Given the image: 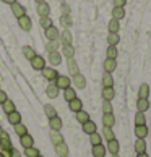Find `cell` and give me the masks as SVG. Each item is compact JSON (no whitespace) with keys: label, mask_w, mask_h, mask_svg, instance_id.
I'll return each instance as SVG.
<instances>
[{"label":"cell","mask_w":151,"mask_h":157,"mask_svg":"<svg viewBox=\"0 0 151 157\" xmlns=\"http://www.w3.org/2000/svg\"><path fill=\"white\" fill-rule=\"evenodd\" d=\"M41 73H42V76L49 81V83H54L55 78L59 76V73H57L55 68H50V67H44L42 70H41Z\"/></svg>","instance_id":"obj_1"},{"label":"cell","mask_w":151,"mask_h":157,"mask_svg":"<svg viewBox=\"0 0 151 157\" xmlns=\"http://www.w3.org/2000/svg\"><path fill=\"white\" fill-rule=\"evenodd\" d=\"M54 84L57 86V89H67V88H70V78L68 76H63V75H59V76L55 78V81H54Z\"/></svg>","instance_id":"obj_2"},{"label":"cell","mask_w":151,"mask_h":157,"mask_svg":"<svg viewBox=\"0 0 151 157\" xmlns=\"http://www.w3.org/2000/svg\"><path fill=\"white\" fill-rule=\"evenodd\" d=\"M16 20H18V26L21 28L23 31H31L33 21H31V18L28 15H23V16H20V18H16Z\"/></svg>","instance_id":"obj_3"},{"label":"cell","mask_w":151,"mask_h":157,"mask_svg":"<svg viewBox=\"0 0 151 157\" xmlns=\"http://www.w3.org/2000/svg\"><path fill=\"white\" fill-rule=\"evenodd\" d=\"M31 62V67H33V70H38V71H41L44 67H46V60H44V57L42 55H34L33 59L30 60Z\"/></svg>","instance_id":"obj_4"},{"label":"cell","mask_w":151,"mask_h":157,"mask_svg":"<svg viewBox=\"0 0 151 157\" xmlns=\"http://www.w3.org/2000/svg\"><path fill=\"white\" fill-rule=\"evenodd\" d=\"M59 40H60V44H62V45H72V42H73V36H72L70 29H63V31L60 33V36H59Z\"/></svg>","instance_id":"obj_5"},{"label":"cell","mask_w":151,"mask_h":157,"mask_svg":"<svg viewBox=\"0 0 151 157\" xmlns=\"http://www.w3.org/2000/svg\"><path fill=\"white\" fill-rule=\"evenodd\" d=\"M0 147H2V151H7V149H11L13 146H11V139H10V135L7 131L2 133V136H0Z\"/></svg>","instance_id":"obj_6"},{"label":"cell","mask_w":151,"mask_h":157,"mask_svg":"<svg viewBox=\"0 0 151 157\" xmlns=\"http://www.w3.org/2000/svg\"><path fill=\"white\" fill-rule=\"evenodd\" d=\"M72 81H73V84H75V88H77V89H85L86 88V78L81 73L72 76Z\"/></svg>","instance_id":"obj_7"},{"label":"cell","mask_w":151,"mask_h":157,"mask_svg":"<svg viewBox=\"0 0 151 157\" xmlns=\"http://www.w3.org/2000/svg\"><path fill=\"white\" fill-rule=\"evenodd\" d=\"M44 34H46V37H47V40H57L59 36H60L59 29H57L54 25H52L50 28H47V29H44Z\"/></svg>","instance_id":"obj_8"},{"label":"cell","mask_w":151,"mask_h":157,"mask_svg":"<svg viewBox=\"0 0 151 157\" xmlns=\"http://www.w3.org/2000/svg\"><path fill=\"white\" fill-rule=\"evenodd\" d=\"M67 70L70 73V76H75V75L80 73V68H78V63L75 59H67Z\"/></svg>","instance_id":"obj_9"},{"label":"cell","mask_w":151,"mask_h":157,"mask_svg":"<svg viewBox=\"0 0 151 157\" xmlns=\"http://www.w3.org/2000/svg\"><path fill=\"white\" fill-rule=\"evenodd\" d=\"M10 8H11V13H13V16H16V18H20V16L23 15H26V8L23 7L21 3H13V5H10Z\"/></svg>","instance_id":"obj_10"},{"label":"cell","mask_w":151,"mask_h":157,"mask_svg":"<svg viewBox=\"0 0 151 157\" xmlns=\"http://www.w3.org/2000/svg\"><path fill=\"white\" fill-rule=\"evenodd\" d=\"M102 67H104V73H111L115 71V68H117V60H112V59H106L102 63Z\"/></svg>","instance_id":"obj_11"},{"label":"cell","mask_w":151,"mask_h":157,"mask_svg":"<svg viewBox=\"0 0 151 157\" xmlns=\"http://www.w3.org/2000/svg\"><path fill=\"white\" fill-rule=\"evenodd\" d=\"M36 11H38L39 16H49V15H50V7H49V3H47V2L38 3Z\"/></svg>","instance_id":"obj_12"},{"label":"cell","mask_w":151,"mask_h":157,"mask_svg":"<svg viewBox=\"0 0 151 157\" xmlns=\"http://www.w3.org/2000/svg\"><path fill=\"white\" fill-rule=\"evenodd\" d=\"M119 149H120V144L117 139H111L107 141V146H106V151H109V154H119Z\"/></svg>","instance_id":"obj_13"},{"label":"cell","mask_w":151,"mask_h":157,"mask_svg":"<svg viewBox=\"0 0 151 157\" xmlns=\"http://www.w3.org/2000/svg\"><path fill=\"white\" fill-rule=\"evenodd\" d=\"M49 63L50 65H54V67H59L60 63H62V55H60V52H49Z\"/></svg>","instance_id":"obj_14"},{"label":"cell","mask_w":151,"mask_h":157,"mask_svg":"<svg viewBox=\"0 0 151 157\" xmlns=\"http://www.w3.org/2000/svg\"><path fill=\"white\" fill-rule=\"evenodd\" d=\"M46 96L49 99H57L59 97V89H57V86L54 83H49L47 88H46Z\"/></svg>","instance_id":"obj_15"},{"label":"cell","mask_w":151,"mask_h":157,"mask_svg":"<svg viewBox=\"0 0 151 157\" xmlns=\"http://www.w3.org/2000/svg\"><path fill=\"white\" fill-rule=\"evenodd\" d=\"M20 144L25 149H28V147H33L34 146V138L30 135V133H28V135H25V136H21L20 138Z\"/></svg>","instance_id":"obj_16"},{"label":"cell","mask_w":151,"mask_h":157,"mask_svg":"<svg viewBox=\"0 0 151 157\" xmlns=\"http://www.w3.org/2000/svg\"><path fill=\"white\" fill-rule=\"evenodd\" d=\"M101 96H102L104 101L111 102L112 99L115 97V89H114V88H102V91H101Z\"/></svg>","instance_id":"obj_17"},{"label":"cell","mask_w":151,"mask_h":157,"mask_svg":"<svg viewBox=\"0 0 151 157\" xmlns=\"http://www.w3.org/2000/svg\"><path fill=\"white\" fill-rule=\"evenodd\" d=\"M83 126V133H86V135H93V133H96V130H97V126H96V123L93 120H89V121H86V123H83L81 125Z\"/></svg>","instance_id":"obj_18"},{"label":"cell","mask_w":151,"mask_h":157,"mask_svg":"<svg viewBox=\"0 0 151 157\" xmlns=\"http://www.w3.org/2000/svg\"><path fill=\"white\" fill-rule=\"evenodd\" d=\"M60 55L65 57V59H75V49H73V45H62Z\"/></svg>","instance_id":"obj_19"},{"label":"cell","mask_w":151,"mask_h":157,"mask_svg":"<svg viewBox=\"0 0 151 157\" xmlns=\"http://www.w3.org/2000/svg\"><path fill=\"white\" fill-rule=\"evenodd\" d=\"M49 138H50V141L54 143V144H60V143H63L62 133H60V131H57V130H50V131H49Z\"/></svg>","instance_id":"obj_20"},{"label":"cell","mask_w":151,"mask_h":157,"mask_svg":"<svg viewBox=\"0 0 151 157\" xmlns=\"http://www.w3.org/2000/svg\"><path fill=\"white\" fill-rule=\"evenodd\" d=\"M55 154L59 157H67L68 155V146L65 144V141L60 144H55Z\"/></svg>","instance_id":"obj_21"},{"label":"cell","mask_w":151,"mask_h":157,"mask_svg":"<svg viewBox=\"0 0 151 157\" xmlns=\"http://www.w3.org/2000/svg\"><path fill=\"white\" fill-rule=\"evenodd\" d=\"M68 107H70V110L72 112H80V110H83V102H81V99H73V101H70L68 102Z\"/></svg>","instance_id":"obj_22"},{"label":"cell","mask_w":151,"mask_h":157,"mask_svg":"<svg viewBox=\"0 0 151 157\" xmlns=\"http://www.w3.org/2000/svg\"><path fill=\"white\" fill-rule=\"evenodd\" d=\"M49 128H50V130L60 131V128H62V118L59 117V115H57V117L49 118Z\"/></svg>","instance_id":"obj_23"},{"label":"cell","mask_w":151,"mask_h":157,"mask_svg":"<svg viewBox=\"0 0 151 157\" xmlns=\"http://www.w3.org/2000/svg\"><path fill=\"white\" fill-rule=\"evenodd\" d=\"M102 125L107 128H112L115 125V117L112 113H102Z\"/></svg>","instance_id":"obj_24"},{"label":"cell","mask_w":151,"mask_h":157,"mask_svg":"<svg viewBox=\"0 0 151 157\" xmlns=\"http://www.w3.org/2000/svg\"><path fill=\"white\" fill-rule=\"evenodd\" d=\"M148 128H146V125H140V126H135V136L138 138V139H145L148 136Z\"/></svg>","instance_id":"obj_25"},{"label":"cell","mask_w":151,"mask_h":157,"mask_svg":"<svg viewBox=\"0 0 151 157\" xmlns=\"http://www.w3.org/2000/svg\"><path fill=\"white\" fill-rule=\"evenodd\" d=\"M7 120H8V123H10V125H13V126H15V125L21 123V115L15 110V112H11V113L7 115Z\"/></svg>","instance_id":"obj_26"},{"label":"cell","mask_w":151,"mask_h":157,"mask_svg":"<svg viewBox=\"0 0 151 157\" xmlns=\"http://www.w3.org/2000/svg\"><path fill=\"white\" fill-rule=\"evenodd\" d=\"M106 146H102V144H97V146H93L91 149V154L94 155V157H104L106 155Z\"/></svg>","instance_id":"obj_27"},{"label":"cell","mask_w":151,"mask_h":157,"mask_svg":"<svg viewBox=\"0 0 151 157\" xmlns=\"http://www.w3.org/2000/svg\"><path fill=\"white\" fill-rule=\"evenodd\" d=\"M60 40L57 39V40H49L47 44H46V50H47V54L49 52H59V49H60Z\"/></svg>","instance_id":"obj_28"},{"label":"cell","mask_w":151,"mask_h":157,"mask_svg":"<svg viewBox=\"0 0 151 157\" xmlns=\"http://www.w3.org/2000/svg\"><path fill=\"white\" fill-rule=\"evenodd\" d=\"M102 88H114V76L111 73L102 75Z\"/></svg>","instance_id":"obj_29"},{"label":"cell","mask_w":151,"mask_h":157,"mask_svg":"<svg viewBox=\"0 0 151 157\" xmlns=\"http://www.w3.org/2000/svg\"><path fill=\"white\" fill-rule=\"evenodd\" d=\"M60 25L63 26V29H70L73 25V20L70 15H60Z\"/></svg>","instance_id":"obj_30"},{"label":"cell","mask_w":151,"mask_h":157,"mask_svg":"<svg viewBox=\"0 0 151 157\" xmlns=\"http://www.w3.org/2000/svg\"><path fill=\"white\" fill-rule=\"evenodd\" d=\"M2 109H3V112H5V115H8V113H11V112H15L16 110V107H15V102L13 101H5L3 104H2Z\"/></svg>","instance_id":"obj_31"},{"label":"cell","mask_w":151,"mask_h":157,"mask_svg":"<svg viewBox=\"0 0 151 157\" xmlns=\"http://www.w3.org/2000/svg\"><path fill=\"white\" fill-rule=\"evenodd\" d=\"M137 109H138V112H141V113L146 112V110L149 109L148 99H138V101H137Z\"/></svg>","instance_id":"obj_32"},{"label":"cell","mask_w":151,"mask_h":157,"mask_svg":"<svg viewBox=\"0 0 151 157\" xmlns=\"http://www.w3.org/2000/svg\"><path fill=\"white\" fill-rule=\"evenodd\" d=\"M135 152L137 154L146 152V141H145V139H137L135 141Z\"/></svg>","instance_id":"obj_33"},{"label":"cell","mask_w":151,"mask_h":157,"mask_svg":"<svg viewBox=\"0 0 151 157\" xmlns=\"http://www.w3.org/2000/svg\"><path fill=\"white\" fill-rule=\"evenodd\" d=\"M149 97V86L146 83H143L138 89V99H148Z\"/></svg>","instance_id":"obj_34"},{"label":"cell","mask_w":151,"mask_h":157,"mask_svg":"<svg viewBox=\"0 0 151 157\" xmlns=\"http://www.w3.org/2000/svg\"><path fill=\"white\" fill-rule=\"evenodd\" d=\"M119 42H120L119 33H109V34H107V44H109V45H115V47H117Z\"/></svg>","instance_id":"obj_35"},{"label":"cell","mask_w":151,"mask_h":157,"mask_svg":"<svg viewBox=\"0 0 151 157\" xmlns=\"http://www.w3.org/2000/svg\"><path fill=\"white\" fill-rule=\"evenodd\" d=\"M75 117H77V121H78V123H81V125L91 120V118H89V113L85 112V110H80V112H77V115H75Z\"/></svg>","instance_id":"obj_36"},{"label":"cell","mask_w":151,"mask_h":157,"mask_svg":"<svg viewBox=\"0 0 151 157\" xmlns=\"http://www.w3.org/2000/svg\"><path fill=\"white\" fill-rule=\"evenodd\" d=\"M117 55H119V50L115 45H109L107 50H106V59H112V60H117Z\"/></svg>","instance_id":"obj_37"},{"label":"cell","mask_w":151,"mask_h":157,"mask_svg":"<svg viewBox=\"0 0 151 157\" xmlns=\"http://www.w3.org/2000/svg\"><path fill=\"white\" fill-rule=\"evenodd\" d=\"M63 99H65L67 102H70V101H73V99H77V91L72 89V88L63 89Z\"/></svg>","instance_id":"obj_38"},{"label":"cell","mask_w":151,"mask_h":157,"mask_svg":"<svg viewBox=\"0 0 151 157\" xmlns=\"http://www.w3.org/2000/svg\"><path fill=\"white\" fill-rule=\"evenodd\" d=\"M21 52H23V55H25L26 60H31L33 57L36 55V52H34V49L31 47V45H25V47L21 49Z\"/></svg>","instance_id":"obj_39"},{"label":"cell","mask_w":151,"mask_h":157,"mask_svg":"<svg viewBox=\"0 0 151 157\" xmlns=\"http://www.w3.org/2000/svg\"><path fill=\"white\" fill-rule=\"evenodd\" d=\"M44 113L47 118H52V117H57V110L54 105H50V104H46L44 105Z\"/></svg>","instance_id":"obj_40"},{"label":"cell","mask_w":151,"mask_h":157,"mask_svg":"<svg viewBox=\"0 0 151 157\" xmlns=\"http://www.w3.org/2000/svg\"><path fill=\"white\" fill-rule=\"evenodd\" d=\"M124 16H125V10H124V8H119V7H114V8H112V18H114V20L120 21Z\"/></svg>","instance_id":"obj_41"},{"label":"cell","mask_w":151,"mask_h":157,"mask_svg":"<svg viewBox=\"0 0 151 157\" xmlns=\"http://www.w3.org/2000/svg\"><path fill=\"white\" fill-rule=\"evenodd\" d=\"M89 143L91 146H97V144H102V136L99 135V133H93V135H89Z\"/></svg>","instance_id":"obj_42"},{"label":"cell","mask_w":151,"mask_h":157,"mask_svg":"<svg viewBox=\"0 0 151 157\" xmlns=\"http://www.w3.org/2000/svg\"><path fill=\"white\" fill-rule=\"evenodd\" d=\"M102 136L106 141H111V139H115V135H114V130L112 128H107V126H104L102 128Z\"/></svg>","instance_id":"obj_43"},{"label":"cell","mask_w":151,"mask_h":157,"mask_svg":"<svg viewBox=\"0 0 151 157\" xmlns=\"http://www.w3.org/2000/svg\"><path fill=\"white\" fill-rule=\"evenodd\" d=\"M13 128H15V133H16V135H18L20 138H21V136H25V135H28V128H26V125L18 123V125H15Z\"/></svg>","instance_id":"obj_44"},{"label":"cell","mask_w":151,"mask_h":157,"mask_svg":"<svg viewBox=\"0 0 151 157\" xmlns=\"http://www.w3.org/2000/svg\"><path fill=\"white\" fill-rule=\"evenodd\" d=\"M39 25L42 29H47V28L52 26V20H50V16H41L39 18Z\"/></svg>","instance_id":"obj_45"},{"label":"cell","mask_w":151,"mask_h":157,"mask_svg":"<svg viewBox=\"0 0 151 157\" xmlns=\"http://www.w3.org/2000/svg\"><path fill=\"white\" fill-rule=\"evenodd\" d=\"M107 29H109V33H119V29H120L119 21L112 18L111 21H109V25H107Z\"/></svg>","instance_id":"obj_46"},{"label":"cell","mask_w":151,"mask_h":157,"mask_svg":"<svg viewBox=\"0 0 151 157\" xmlns=\"http://www.w3.org/2000/svg\"><path fill=\"white\" fill-rule=\"evenodd\" d=\"M140 125H146V117H145V113L137 112L135 113V126H140Z\"/></svg>","instance_id":"obj_47"},{"label":"cell","mask_w":151,"mask_h":157,"mask_svg":"<svg viewBox=\"0 0 151 157\" xmlns=\"http://www.w3.org/2000/svg\"><path fill=\"white\" fill-rule=\"evenodd\" d=\"M25 155L26 157H38V155H41V152H39V149L38 147H28V149H25Z\"/></svg>","instance_id":"obj_48"},{"label":"cell","mask_w":151,"mask_h":157,"mask_svg":"<svg viewBox=\"0 0 151 157\" xmlns=\"http://www.w3.org/2000/svg\"><path fill=\"white\" fill-rule=\"evenodd\" d=\"M112 112H114L112 104L107 102V101H104V102H102V113H112Z\"/></svg>","instance_id":"obj_49"},{"label":"cell","mask_w":151,"mask_h":157,"mask_svg":"<svg viewBox=\"0 0 151 157\" xmlns=\"http://www.w3.org/2000/svg\"><path fill=\"white\" fill-rule=\"evenodd\" d=\"M60 10H62V15H70V5H68L67 2H62Z\"/></svg>","instance_id":"obj_50"},{"label":"cell","mask_w":151,"mask_h":157,"mask_svg":"<svg viewBox=\"0 0 151 157\" xmlns=\"http://www.w3.org/2000/svg\"><path fill=\"white\" fill-rule=\"evenodd\" d=\"M5 101H8V96H7V92H5L3 89H0V105H2Z\"/></svg>","instance_id":"obj_51"},{"label":"cell","mask_w":151,"mask_h":157,"mask_svg":"<svg viewBox=\"0 0 151 157\" xmlns=\"http://www.w3.org/2000/svg\"><path fill=\"white\" fill-rule=\"evenodd\" d=\"M127 5V0H114V7H119V8H124Z\"/></svg>","instance_id":"obj_52"},{"label":"cell","mask_w":151,"mask_h":157,"mask_svg":"<svg viewBox=\"0 0 151 157\" xmlns=\"http://www.w3.org/2000/svg\"><path fill=\"white\" fill-rule=\"evenodd\" d=\"M11 157H21V152H20L18 149L11 147Z\"/></svg>","instance_id":"obj_53"},{"label":"cell","mask_w":151,"mask_h":157,"mask_svg":"<svg viewBox=\"0 0 151 157\" xmlns=\"http://www.w3.org/2000/svg\"><path fill=\"white\" fill-rule=\"evenodd\" d=\"M2 155H3V157H11V149H7V151H2Z\"/></svg>","instance_id":"obj_54"},{"label":"cell","mask_w":151,"mask_h":157,"mask_svg":"<svg viewBox=\"0 0 151 157\" xmlns=\"http://www.w3.org/2000/svg\"><path fill=\"white\" fill-rule=\"evenodd\" d=\"M2 2L8 3V5H13V3H16V2H18V0H2Z\"/></svg>","instance_id":"obj_55"},{"label":"cell","mask_w":151,"mask_h":157,"mask_svg":"<svg viewBox=\"0 0 151 157\" xmlns=\"http://www.w3.org/2000/svg\"><path fill=\"white\" fill-rule=\"evenodd\" d=\"M137 157H149L146 152H143V154H137Z\"/></svg>","instance_id":"obj_56"},{"label":"cell","mask_w":151,"mask_h":157,"mask_svg":"<svg viewBox=\"0 0 151 157\" xmlns=\"http://www.w3.org/2000/svg\"><path fill=\"white\" fill-rule=\"evenodd\" d=\"M36 3H42V2H46V0H34Z\"/></svg>","instance_id":"obj_57"},{"label":"cell","mask_w":151,"mask_h":157,"mask_svg":"<svg viewBox=\"0 0 151 157\" xmlns=\"http://www.w3.org/2000/svg\"><path fill=\"white\" fill-rule=\"evenodd\" d=\"M2 133H3V128H2V126H0V136H2Z\"/></svg>","instance_id":"obj_58"},{"label":"cell","mask_w":151,"mask_h":157,"mask_svg":"<svg viewBox=\"0 0 151 157\" xmlns=\"http://www.w3.org/2000/svg\"><path fill=\"white\" fill-rule=\"evenodd\" d=\"M112 157H119V154H114V155H112Z\"/></svg>","instance_id":"obj_59"},{"label":"cell","mask_w":151,"mask_h":157,"mask_svg":"<svg viewBox=\"0 0 151 157\" xmlns=\"http://www.w3.org/2000/svg\"><path fill=\"white\" fill-rule=\"evenodd\" d=\"M0 157H3V155H2V152H0Z\"/></svg>","instance_id":"obj_60"},{"label":"cell","mask_w":151,"mask_h":157,"mask_svg":"<svg viewBox=\"0 0 151 157\" xmlns=\"http://www.w3.org/2000/svg\"><path fill=\"white\" fill-rule=\"evenodd\" d=\"M38 157H44V155H38Z\"/></svg>","instance_id":"obj_61"},{"label":"cell","mask_w":151,"mask_h":157,"mask_svg":"<svg viewBox=\"0 0 151 157\" xmlns=\"http://www.w3.org/2000/svg\"><path fill=\"white\" fill-rule=\"evenodd\" d=\"M60 2H65V0H60Z\"/></svg>","instance_id":"obj_62"},{"label":"cell","mask_w":151,"mask_h":157,"mask_svg":"<svg viewBox=\"0 0 151 157\" xmlns=\"http://www.w3.org/2000/svg\"><path fill=\"white\" fill-rule=\"evenodd\" d=\"M67 157H68V155H67Z\"/></svg>","instance_id":"obj_63"}]
</instances>
